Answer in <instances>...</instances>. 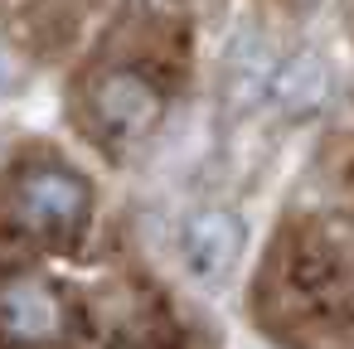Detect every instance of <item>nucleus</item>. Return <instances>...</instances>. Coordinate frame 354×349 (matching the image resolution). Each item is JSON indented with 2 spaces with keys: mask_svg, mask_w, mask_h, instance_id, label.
Returning <instances> with one entry per match:
<instances>
[{
  "mask_svg": "<svg viewBox=\"0 0 354 349\" xmlns=\"http://www.w3.org/2000/svg\"><path fill=\"white\" fill-rule=\"evenodd\" d=\"M238 247H243V228L228 209H204L180 233V257H185V272L194 281H218L233 267Z\"/></svg>",
  "mask_w": 354,
  "mask_h": 349,
  "instance_id": "1",
  "label": "nucleus"
},
{
  "mask_svg": "<svg viewBox=\"0 0 354 349\" xmlns=\"http://www.w3.org/2000/svg\"><path fill=\"white\" fill-rule=\"evenodd\" d=\"M0 330L20 344H39V339H54L64 330V305L59 296L35 281V276H15L0 286Z\"/></svg>",
  "mask_w": 354,
  "mask_h": 349,
  "instance_id": "2",
  "label": "nucleus"
},
{
  "mask_svg": "<svg viewBox=\"0 0 354 349\" xmlns=\"http://www.w3.org/2000/svg\"><path fill=\"white\" fill-rule=\"evenodd\" d=\"M93 107H97V122H102L117 141L146 136V131L156 126V117H160L156 88H151L146 78H136V73H112V78H102Z\"/></svg>",
  "mask_w": 354,
  "mask_h": 349,
  "instance_id": "3",
  "label": "nucleus"
},
{
  "mask_svg": "<svg viewBox=\"0 0 354 349\" xmlns=\"http://www.w3.org/2000/svg\"><path fill=\"white\" fill-rule=\"evenodd\" d=\"M88 209V189L68 170H35L20 185V214L35 228H68Z\"/></svg>",
  "mask_w": 354,
  "mask_h": 349,
  "instance_id": "4",
  "label": "nucleus"
},
{
  "mask_svg": "<svg viewBox=\"0 0 354 349\" xmlns=\"http://www.w3.org/2000/svg\"><path fill=\"white\" fill-rule=\"evenodd\" d=\"M325 93H330V68L320 54H291L272 73V97L281 102V112H310L325 102Z\"/></svg>",
  "mask_w": 354,
  "mask_h": 349,
  "instance_id": "5",
  "label": "nucleus"
},
{
  "mask_svg": "<svg viewBox=\"0 0 354 349\" xmlns=\"http://www.w3.org/2000/svg\"><path fill=\"white\" fill-rule=\"evenodd\" d=\"M272 54L262 49V44H248L238 59H233V68H228V102L233 107H252L267 88H272Z\"/></svg>",
  "mask_w": 354,
  "mask_h": 349,
  "instance_id": "6",
  "label": "nucleus"
},
{
  "mask_svg": "<svg viewBox=\"0 0 354 349\" xmlns=\"http://www.w3.org/2000/svg\"><path fill=\"white\" fill-rule=\"evenodd\" d=\"M0 83H6V59H0Z\"/></svg>",
  "mask_w": 354,
  "mask_h": 349,
  "instance_id": "7",
  "label": "nucleus"
}]
</instances>
